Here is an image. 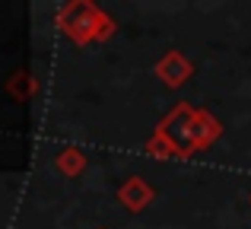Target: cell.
Masks as SVG:
<instances>
[{
  "label": "cell",
  "mask_w": 251,
  "mask_h": 229,
  "mask_svg": "<svg viewBox=\"0 0 251 229\" xmlns=\"http://www.w3.org/2000/svg\"><path fill=\"white\" fill-rule=\"evenodd\" d=\"M54 25L64 38H70L80 48H86L92 42H108L118 32V23L92 0H67V3H61L54 13Z\"/></svg>",
  "instance_id": "6da1fadb"
},
{
  "label": "cell",
  "mask_w": 251,
  "mask_h": 229,
  "mask_svg": "<svg viewBox=\"0 0 251 229\" xmlns=\"http://www.w3.org/2000/svg\"><path fill=\"white\" fill-rule=\"evenodd\" d=\"M194 105L178 102L172 112L156 124V134H162L172 147L178 150V159H191L194 156Z\"/></svg>",
  "instance_id": "7a4b0ae2"
},
{
  "label": "cell",
  "mask_w": 251,
  "mask_h": 229,
  "mask_svg": "<svg viewBox=\"0 0 251 229\" xmlns=\"http://www.w3.org/2000/svg\"><path fill=\"white\" fill-rule=\"evenodd\" d=\"M153 74L159 76L169 89H181L184 83L194 76V64H191L181 51H166V54L153 64Z\"/></svg>",
  "instance_id": "3957f363"
},
{
  "label": "cell",
  "mask_w": 251,
  "mask_h": 229,
  "mask_svg": "<svg viewBox=\"0 0 251 229\" xmlns=\"http://www.w3.org/2000/svg\"><path fill=\"white\" fill-rule=\"evenodd\" d=\"M153 198H156V191L143 175H130V178H124L121 188H118V204H121L127 213L147 210V207L153 204Z\"/></svg>",
  "instance_id": "277c9868"
},
{
  "label": "cell",
  "mask_w": 251,
  "mask_h": 229,
  "mask_svg": "<svg viewBox=\"0 0 251 229\" xmlns=\"http://www.w3.org/2000/svg\"><path fill=\"white\" fill-rule=\"evenodd\" d=\"M220 137H223V121L207 108H197L194 112V153L210 150Z\"/></svg>",
  "instance_id": "5b68a950"
},
{
  "label": "cell",
  "mask_w": 251,
  "mask_h": 229,
  "mask_svg": "<svg viewBox=\"0 0 251 229\" xmlns=\"http://www.w3.org/2000/svg\"><path fill=\"white\" fill-rule=\"evenodd\" d=\"M86 166H89V159H86V153H83V150H76V147H64L61 153L54 156V169H57L61 175H67V178L83 175Z\"/></svg>",
  "instance_id": "8992f818"
},
{
  "label": "cell",
  "mask_w": 251,
  "mask_h": 229,
  "mask_svg": "<svg viewBox=\"0 0 251 229\" xmlns=\"http://www.w3.org/2000/svg\"><path fill=\"white\" fill-rule=\"evenodd\" d=\"M6 93L19 102H29L32 96L38 93V80L32 74H13L10 80H6Z\"/></svg>",
  "instance_id": "52a82bcc"
},
{
  "label": "cell",
  "mask_w": 251,
  "mask_h": 229,
  "mask_svg": "<svg viewBox=\"0 0 251 229\" xmlns=\"http://www.w3.org/2000/svg\"><path fill=\"white\" fill-rule=\"evenodd\" d=\"M147 153L153 156V159H178V150L172 147V143H169L162 134H153V137L147 140Z\"/></svg>",
  "instance_id": "ba28073f"
}]
</instances>
